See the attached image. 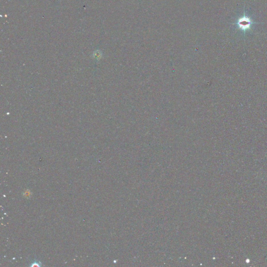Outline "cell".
Here are the masks:
<instances>
[{"label":"cell","instance_id":"cell-1","mask_svg":"<svg viewBox=\"0 0 267 267\" xmlns=\"http://www.w3.org/2000/svg\"><path fill=\"white\" fill-rule=\"evenodd\" d=\"M252 24H256V23L252 22L250 18L246 16L245 13L243 17L240 18L236 23H234V24H236L241 30H244V32H245L247 30L250 29Z\"/></svg>","mask_w":267,"mask_h":267},{"label":"cell","instance_id":"cell-2","mask_svg":"<svg viewBox=\"0 0 267 267\" xmlns=\"http://www.w3.org/2000/svg\"><path fill=\"white\" fill-rule=\"evenodd\" d=\"M31 266H32V267H33H33H34V266H38V267H40V264H39L37 262H34V263H33V264H32V265Z\"/></svg>","mask_w":267,"mask_h":267}]
</instances>
